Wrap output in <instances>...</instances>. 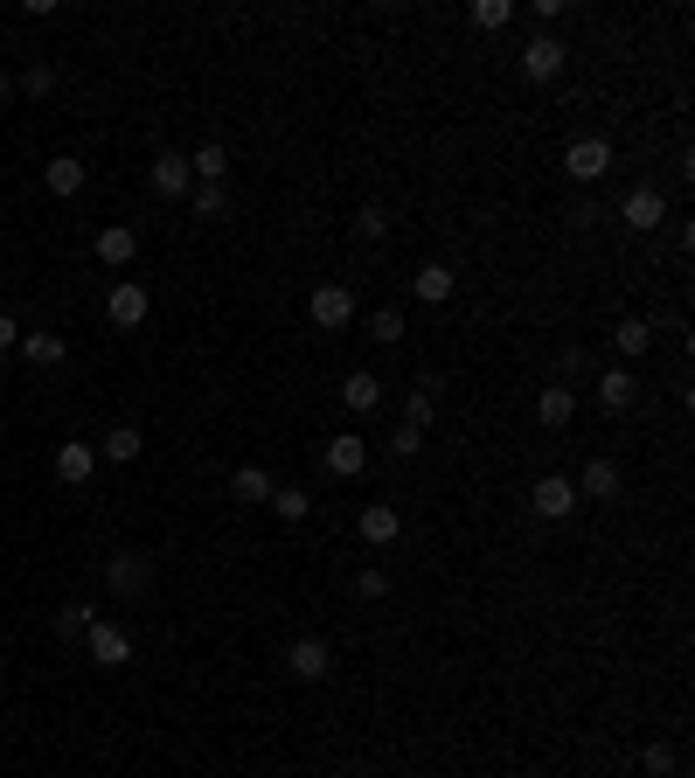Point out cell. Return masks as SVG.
Instances as JSON below:
<instances>
[{
  "label": "cell",
  "instance_id": "obj_34",
  "mask_svg": "<svg viewBox=\"0 0 695 778\" xmlns=\"http://www.w3.org/2000/svg\"><path fill=\"white\" fill-rule=\"evenodd\" d=\"M390 452H397V459H418V452H424V431L397 424V431H390Z\"/></svg>",
  "mask_w": 695,
  "mask_h": 778
},
{
  "label": "cell",
  "instance_id": "obj_15",
  "mask_svg": "<svg viewBox=\"0 0 695 778\" xmlns=\"http://www.w3.org/2000/svg\"><path fill=\"white\" fill-rule=\"evenodd\" d=\"M146 181H154V195H188V188H195V175H188V154H154Z\"/></svg>",
  "mask_w": 695,
  "mask_h": 778
},
{
  "label": "cell",
  "instance_id": "obj_7",
  "mask_svg": "<svg viewBox=\"0 0 695 778\" xmlns=\"http://www.w3.org/2000/svg\"><path fill=\"white\" fill-rule=\"evenodd\" d=\"M286 668H292V681H327L334 674V647H327V639H313V633H299L292 647H286Z\"/></svg>",
  "mask_w": 695,
  "mask_h": 778
},
{
  "label": "cell",
  "instance_id": "obj_16",
  "mask_svg": "<svg viewBox=\"0 0 695 778\" xmlns=\"http://www.w3.org/2000/svg\"><path fill=\"white\" fill-rule=\"evenodd\" d=\"M571 417H577V390L550 383V390L536 396V424H542V431H563V424H571Z\"/></svg>",
  "mask_w": 695,
  "mask_h": 778
},
{
  "label": "cell",
  "instance_id": "obj_1",
  "mask_svg": "<svg viewBox=\"0 0 695 778\" xmlns=\"http://www.w3.org/2000/svg\"><path fill=\"white\" fill-rule=\"evenodd\" d=\"M563 175H571L577 188H598V181L612 175V140H598V132L571 140V154H563Z\"/></svg>",
  "mask_w": 695,
  "mask_h": 778
},
{
  "label": "cell",
  "instance_id": "obj_32",
  "mask_svg": "<svg viewBox=\"0 0 695 778\" xmlns=\"http://www.w3.org/2000/svg\"><path fill=\"white\" fill-rule=\"evenodd\" d=\"M355 237H362V243H383V237H390V216H383V208H362V216H355Z\"/></svg>",
  "mask_w": 695,
  "mask_h": 778
},
{
  "label": "cell",
  "instance_id": "obj_35",
  "mask_svg": "<svg viewBox=\"0 0 695 778\" xmlns=\"http://www.w3.org/2000/svg\"><path fill=\"white\" fill-rule=\"evenodd\" d=\"M355 598H390V577L383 571H362V577H355Z\"/></svg>",
  "mask_w": 695,
  "mask_h": 778
},
{
  "label": "cell",
  "instance_id": "obj_11",
  "mask_svg": "<svg viewBox=\"0 0 695 778\" xmlns=\"http://www.w3.org/2000/svg\"><path fill=\"white\" fill-rule=\"evenodd\" d=\"M633 404H640V375H633V369H606V375H598V410L626 417Z\"/></svg>",
  "mask_w": 695,
  "mask_h": 778
},
{
  "label": "cell",
  "instance_id": "obj_12",
  "mask_svg": "<svg viewBox=\"0 0 695 778\" xmlns=\"http://www.w3.org/2000/svg\"><path fill=\"white\" fill-rule=\"evenodd\" d=\"M146 307H154V299H146V286H133V278H119V286H111V299H105V320H111V327H140V320H146Z\"/></svg>",
  "mask_w": 695,
  "mask_h": 778
},
{
  "label": "cell",
  "instance_id": "obj_13",
  "mask_svg": "<svg viewBox=\"0 0 695 778\" xmlns=\"http://www.w3.org/2000/svg\"><path fill=\"white\" fill-rule=\"evenodd\" d=\"M536 515H542V522H571V515H577V487L563 480V472L536 480Z\"/></svg>",
  "mask_w": 695,
  "mask_h": 778
},
{
  "label": "cell",
  "instance_id": "obj_22",
  "mask_svg": "<svg viewBox=\"0 0 695 778\" xmlns=\"http://www.w3.org/2000/svg\"><path fill=\"white\" fill-rule=\"evenodd\" d=\"M612 348L626 355V362H640V355L654 348V320H640V313H626V320H619V327H612Z\"/></svg>",
  "mask_w": 695,
  "mask_h": 778
},
{
  "label": "cell",
  "instance_id": "obj_17",
  "mask_svg": "<svg viewBox=\"0 0 695 778\" xmlns=\"http://www.w3.org/2000/svg\"><path fill=\"white\" fill-rule=\"evenodd\" d=\"M14 348H22V362H35V369H63L70 362V340L63 334H22Z\"/></svg>",
  "mask_w": 695,
  "mask_h": 778
},
{
  "label": "cell",
  "instance_id": "obj_6",
  "mask_svg": "<svg viewBox=\"0 0 695 778\" xmlns=\"http://www.w3.org/2000/svg\"><path fill=\"white\" fill-rule=\"evenodd\" d=\"M84 647H91L98 668H125V660H133V633H125V625H111V619H91Z\"/></svg>",
  "mask_w": 695,
  "mask_h": 778
},
{
  "label": "cell",
  "instance_id": "obj_5",
  "mask_svg": "<svg viewBox=\"0 0 695 778\" xmlns=\"http://www.w3.org/2000/svg\"><path fill=\"white\" fill-rule=\"evenodd\" d=\"M307 313H313V327H348L355 320V292L341 286V278H327V286H313V299H307Z\"/></svg>",
  "mask_w": 695,
  "mask_h": 778
},
{
  "label": "cell",
  "instance_id": "obj_36",
  "mask_svg": "<svg viewBox=\"0 0 695 778\" xmlns=\"http://www.w3.org/2000/svg\"><path fill=\"white\" fill-rule=\"evenodd\" d=\"M640 765H647L654 778H668V771H674V751H668V744H647V757H640Z\"/></svg>",
  "mask_w": 695,
  "mask_h": 778
},
{
  "label": "cell",
  "instance_id": "obj_19",
  "mask_svg": "<svg viewBox=\"0 0 695 778\" xmlns=\"http://www.w3.org/2000/svg\"><path fill=\"white\" fill-rule=\"evenodd\" d=\"M453 264H418V278H410V292L424 299V307H445V299H453Z\"/></svg>",
  "mask_w": 695,
  "mask_h": 778
},
{
  "label": "cell",
  "instance_id": "obj_8",
  "mask_svg": "<svg viewBox=\"0 0 695 778\" xmlns=\"http://www.w3.org/2000/svg\"><path fill=\"white\" fill-rule=\"evenodd\" d=\"M355 536H362L369 549H390V542L404 536V515H397V507H390V501H369L362 515H355Z\"/></svg>",
  "mask_w": 695,
  "mask_h": 778
},
{
  "label": "cell",
  "instance_id": "obj_23",
  "mask_svg": "<svg viewBox=\"0 0 695 778\" xmlns=\"http://www.w3.org/2000/svg\"><path fill=\"white\" fill-rule=\"evenodd\" d=\"M43 188H49V195H77V188H84V160L56 154V160L43 167Z\"/></svg>",
  "mask_w": 695,
  "mask_h": 778
},
{
  "label": "cell",
  "instance_id": "obj_9",
  "mask_svg": "<svg viewBox=\"0 0 695 778\" xmlns=\"http://www.w3.org/2000/svg\"><path fill=\"white\" fill-rule=\"evenodd\" d=\"M321 459H327V472L355 480V472H369V439H362V431H341V439L321 445Z\"/></svg>",
  "mask_w": 695,
  "mask_h": 778
},
{
  "label": "cell",
  "instance_id": "obj_20",
  "mask_svg": "<svg viewBox=\"0 0 695 778\" xmlns=\"http://www.w3.org/2000/svg\"><path fill=\"white\" fill-rule=\"evenodd\" d=\"M133 258H140V237L125 230V223H105V230H98V264L119 272V264H133Z\"/></svg>",
  "mask_w": 695,
  "mask_h": 778
},
{
  "label": "cell",
  "instance_id": "obj_30",
  "mask_svg": "<svg viewBox=\"0 0 695 778\" xmlns=\"http://www.w3.org/2000/svg\"><path fill=\"white\" fill-rule=\"evenodd\" d=\"M91 619H98L91 605H63V612H56V633H63V639H84V633H91Z\"/></svg>",
  "mask_w": 695,
  "mask_h": 778
},
{
  "label": "cell",
  "instance_id": "obj_2",
  "mask_svg": "<svg viewBox=\"0 0 695 778\" xmlns=\"http://www.w3.org/2000/svg\"><path fill=\"white\" fill-rule=\"evenodd\" d=\"M619 223H626V230H661V223H668V195H661V188H654V181H633L626 188V195H619Z\"/></svg>",
  "mask_w": 695,
  "mask_h": 778
},
{
  "label": "cell",
  "instance_id": "obj_24",
  "mask_svg": "<svg viewBox=\"0 0 695 778\" xmlns=\"http://www.w3.org/2000/svg\"><path fill=\"white\" fill-rule=\"evenodd\" d=\"M230 487H237V501H251V507H265L272 493H278V480H272L265 466H237V480H230Z\"/></svg>",
  "mask_w": 695,
  "mask_h": 778
},
{
  "label": "cell",
  "instance_id": "obj_37",
  "mask_svg": "<svg viewBox=\"0 0 695 778\" xmlns=\"http://www.w3.org/2000/svg\"><path fill=\"white\" fill-rule=\"evenodd\" d=\"M585 369H591V355H585V348H571V355H563V390H571Z\"/></svg>",
  "mask_w": 695,
  "mask_h": 778
},
{
  "label": "cell",
  "instance_id": "obj_26",
  "mask_svg": "<svg viewBox=\"0 0 695 778\" xmlns=\"http://www.w3.org/2000/svg\"><path fill=\"white\" fill-rule=\"evenodd\" d=\"M188 175H195V181H223V175H230V154H223L216 140H202L195 154H188Z\"/></svg>",
  "mask_w": 695,
  "mask_h": 778
},
{
  "label": "cell",
  "instance_id": "obj_40",
  "mask_svg": "<svg viewBox=\"0 0 695 778\" xmlns=\"http://www.w3.org/2000/svg\"><path fill=\"white\" fill-rule=\"evenodd\" d=\"M0 369H8V355H0Z\"/></svg>",
  "mask_w": 695,
  "mask_h": 778
},
{
  "label": "cell",
  "instance_id": "obj_14",
  "mask_svg": "<svg viewBox=\"0 0 695 778\" xmlns=\"http://www.w3.org/2000/svg\"><path fill=\"white\" fill-rule=\"evenodd\" d=\"M577 501H619V466L612 459H585V472H577Z\"/></svg>",
  "mask_w": 695,
  "mask_h": 778
},
{
  "label": "cell",
  "instance_id": "obj_4",
  "mask_svg": "<svg viewBox=\"0 0 695 778\" xmlns=\"http://www.w3.org/2000/svg\"><path fill=\"white\" fill-rule=\"evenodd\" d=\"M563 63H571V49H563L556 35H529V49H522V77L529 84H556Z\"/></svg>",
  "mask_w": 695,
  "mask_h": 778
},
{
  "label": "cell",
  "instance_id": "obj_29",
  "mask_svg": "<svg viewBox=\"0 0 695 778\" xmlns=\"http://www.w3.org/2000/svg\"><path fill=\"white\" fill-rule=\"evenodd\" d=\"M466 22L494 35V28H508V22H515V8H508V0H474V8H466Z\"/></svg>",
  "mask_w": 695,
  "mask_h": 778
},
{
  "label": "cell",
  "instance_id": "obj_31",
  "mask_svg": "<svg viewBox=\"0 0 695 778\" xmlns=\"http://www.w3.org/2000/svg\"><path fill=\"white\" fill-rule=\"evenodd\" d=\"M369 334L383 340V348H390V340H404V313H397V307H375V313H369Z\"/></svg>",
  "mask_w": 695,
  "mask_h": 778
},
{
  "label": "cell",
  "instance_id": "obj_41",
  "mask_svg": "<svg viewBox=\"0 0 695 778\" xmlns=\"http://www.w3.org/2000/svg\"><path fill=\"white\" fill-rule=\"evenodd\" d=\"M362 778H369V771H362Z\"/></svg>",
  "mask_w": 695,
  "mask_h": 778
},
{
  "label": "cell",
  "instance_id": "obj_38",
  "mask_svg": "<svg viewBox=\"0 0 695 778\" xmlns=\"http://www.w3.org/2000/svg\"><path fill=\"white\" fill-rule=\"evenodd\" d=\"M14 340H22V327H14V313H0V355H8Z\"/></svg>",
  "mask_w": 695,
  "mask_h": 778
},
{
  "label": "cell",
  "instance_id": "obj_39",
  "mask_svg": "<svg viewBox=\"0 0 695 778\" xmlns=\"http://www.w3.org/2000/svg\"><path fill=\"white\" fill-rule=\"evenodd\" d=\"M8 91H14V84H8V70H0V105H8Z\"/></svg>",
  "mask_w": 695,
  "mask_h": 778
},
{
  "label": "cell",
  "instance_id": "obj_3",
  "mask_svg": "<svg viewBox=\"0 0 695 778\" xmlns=\"http://www.w3.org/2000/svg\"><path fill=\"white\" fill-rule=\"evenodd\" d=\"M105 584H111V598H146V591H154V556L119 549V556L105 563Z\"/></svg>",
  "mask_w": 695,
  "mask_h": 778
},
{
  "label": "cell",
  "instance_id": "obj_18",
  "mask_svg": "<svg viewBox=\"0 0 695 778\" xmlns=\"http://www.w3.org/2000/svg\"><path fill=\"white\" fill-rule=\"evenodd\" d=\"M146 452V439H140V424H111L105 439H98V459H111V466H133Z\"/></svg>",
  "mask_w": 695,
  "mask_h": 778
},
{
  "label": "cell",
  "instance_id": "obj_25",
  "mask_svg": "<svg viewBox=\"0 0 695 778\" xmlns=\"http://www.w3.org/2000/svg\"><path fill=\"white\" fill-rule=\"evenodd\" d=\"M431 417H439V383H431V375H424V383L404 396V424H410V431H424Z\"/></svg>",
  "mask_w": 695,
  "mask_h": 778
},
{
  "label": "cell",
  "instance_id": "obj_27",
  "mask_svg": "<svg viewBox=\"0 0 695 778\" xmlns=\"http://www.w3.org/2000/svg\"><path fill=\"white\" fill-rule=\"evenodd\" d=\"M188 202H195V216H202V223L230 216V195H223V181H195V188H188Z\"/></svg>",
  "mask_w": 695,
  "mask_h": 778
},
{
  "label": "cell",
  "instance_id": "obj_33",
  "mask_svg": "<svg viewBox=\"0 0 695 778\" xmlns=\"http://www.w3.org/2000/svg\"><path fill=\"white\" fill-rule=\"evenodd\" d=\"M22 91H28V98H49V91H56V70H49V63H28V70H22Z\"/></svg>",
  "mask_w": 695,
  "mask_h": 778
},
{
  "label": "cell",
  "instance_id": "obj_10",
  "mask_svg": "<svg viewBox=\"0 0 695 778\" xmlns=\"http://www.w3.org/2000/svg\"><path fill=\"white\" fill-rule=\"evenodd\" d=\"M91 472H98V445H91V439H63V445H56V480H63V487H84Z\"/></svg>",
  "mask_w": 695,
  "mask_h": 778
},
{
  "label": "cell",
  "instance_id": "obj_28",
  "mask_svg": "<svg viewBox=\"0 0 695 778\" xmlns=\"http://www.w3.org/2000/svg\"><path fill=\"white\" fill-rule=\"evenodd\" d=\"M272 515H278V522H307V515H313V493H307V487H278V493H272Z\"/></svg>",
  "mask_w": 695,
  "mask_h": 778
},
{
  "label": "cell",
  "instance_id": "obj_21",
  "mask_svg": "<svg viewBox=\"0 0 695 778\" xmlns=\"http://www.w3.org/2000/svg\"><path fill=\"white\" fill-rule=\"evenodd\" d=\"M341 404H348L355 417H369L375 404H383V375H375V369H355L348 383H341Z\"/></svg>",
  "mask_w": 695,
  "mask_h": 778
}]
</instances>
